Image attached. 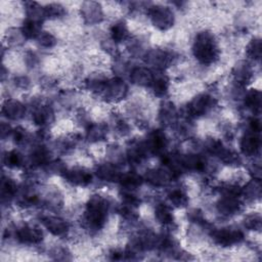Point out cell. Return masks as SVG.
Instances as JSON below:
<instances>
[{
	"instance_id": "obj_5",
	"label": "cell",
	"mask_w": 262,
	"mask_h": 262,
	"mask_svg": "<svg viewBox=\"0 0 262 262\" xmlns=\"http://www.w3.org/2000/svg\"><path fill=\"white\" fill-rule=\"evenodd\" d=\"M216 103L217 101L212 95L208 93H201L192 98L191 101L188 103L187 114L191 117L204 116L212 111L215 107Z\"/></svg>"
},
{
	"instance_id": "obj_1",
	"label": "cell",
	"mask_w": 262,
	"mask_h": 262,
	"mask_svg": "<svg viewBox=\"0 0 262 262\" xmlns=\"http://www.w3.org/2000/svg\"><path fill=\"white\" fill-rule=\"evenodd\" d=\"M110 208L111 203L105 196L99 194L90 196L83 214L85 226L93 231L101 229L106 222Z\"/></svg>"
},
{
	"instance_id": "obj_19",
	"label": "cell",
	"mask_w": 262,
	"mask_h": 262,
	"mask_svg": "<svg viewBox=\"0 0 262 262\" xmlns=\"http://www.w3.org/2000/svg\"><path fill=\"white\" fill-rule=\"evenodd\" d=\"M155 73H152L149 69L145 67H136L131 70L129 77L130 81L138 86H144L149 87L152 79H154Z\"/></svg>"
},
{
	"instance_id": "obj_10",
	"label": "cell",
	"mask_w": 262,
	"mask_h": 262,
	"mask_svg": "<svg viewBox=\"0 0 262 262\" xmlns=\"http://www.w3.org/2000/svg\"><path fill=\"white\" fill-rule=\"evenodd\" d=\"M261 140L259 133L248 131L239 141V148L246 157H256L260 151Z\"/></svg>"
},
{
	"instance_id": "obj_3",
	"label": "cell",
	"mask_w": 262,
	"mask_h": 262,
	"mask_svg": "<svg viewBox=\"0 0 262 262\" xmlns=\"http://www.w3.org/2000/svg\"><path fill=\"white\" fill-rule=\"evenodd\" d=\"M147 15L152 25L161 31L170 29L174 24L173 10L168 6L151 5L147 8Z\"/></svg>"
},
{
	"instance_id": "obj_14",
	"label": "cell",
	"mask_w": 262,
	"mask_h": 262,
	"mask_svg": "<svg viewBox=\"0 0 262 262\" xmlns=\"http://www.w3.org/2000/svg\"><path fill=\"white\" fill-rule=\"evenodd\" d=\"M32 120L36 125L40 127H45L53 122L54 113L52 108L47 104L35 103L32 113Z\"/></svg>"
},
{
	"instance_id": "obj_25",
	"label": "cell",
	"mask_w": 262,
	"mask_h": 262,
	"mask_svg": "<svg viewBox=\"0 0 262 262\" xmlns=\"http://www.w3.org/2000/svg\"><path fill=\"white\" fill-rule=\"evenodd\" d=\"M244 103L248 110L254 114L260 113L261 93L257 89H251L244 95Z\"/></svg>"
},
{
	"instance_id": "obj_15",
	"label": "cell",
	"mask_w": 262,
	"mask_h": 262,
	"mask_svg": "<svg viewBox=\"0 0 262 262\" xmlns=\"http://www.w3.org/2000/svg\"><path fill=\"white\" fill-rule=\"evenodd\" d=\"M175 176L167 167L164 168H157L151 169L145 174V179L147 182H149L154 186H164L167 185Z\"/></svg>"
},
{
	"instance_id": "obj_21",
	"label": "cell",
	"mask_w": 262,
	"mask_h": 262,
	"mask_svg": "<svg viewBox=\"0 0 262 262\" xmlns=\"http://www.w3.org/2000/svg\"><path fill=\"white\" fill-rule=\"evenodd\" d=\"M111 39L114 44L126 41L129 38V29L124 20H117L110 29Z\"/></svg>"
},
{
	"instance_id": "obj_7",
	"label": "cell",
	"mask_w": 262,
	"mask_h": 262,
	"mask_svg": "<svg viewBox=\"0 0 262 262\" xmlns=\"http://www.w3.org/2000/svg\"><path fill=\"white\" fill-rule=\"evenodd\" d=\"M15 238L26 245H37L43 239L42 230L34 225L23 224L18 226L14 231Z\"/></svg>"
},
{
	"instance_id": "obj_20",
	"label": "cell",
	"mask_w": 262,
	"mask_h": 262,
	"mask_svg": "<svg viewBox=\"0 0 262 262\" xmlns=\"http://www.w3.org/2000/svg\"><path fill=\"white\" fill-rule=\"evenodd\" d=\"M169 86H170L169 78L164 73L160 71L158 73H155L154 79L149 88L151 89V91L156 96H159V97L165 96L169 91Z\"/></svg>"
},
{
	"instance_id": "obj_26",
	"label": "cell",
	"mask_w": 262,
	"mask_h": 262,
	"mask_svg": "<svg viewBox=\"0 0 262 262\" xmlns=\"http://www.w3.org/2000/svg\"><path fill=\"white\" fill-rule=\"evenodd\" d=\"M244 193L245 198L249 201H255L256 199H259L261 195V183L259 178L252 179V181L248 182L245 186V188H242L241 194Z\"/></svg>"
},
{
	"instance_id": "obj_18",
	"label": "cell",
	"mask_w": 262,
	"mask_h": 262,
	"mask_svg": "<svg viewBox=\"0 0 262 262\" xmlns=\"http://www.w3.org/2000/svg\"><path fill=\"white\" fill-rule=\"evenodd\" d=\"M253 68L252 66L247 61H241L238 64H236L233 68L232 75L234 78V82L237 84V86H245L253 78Z\"/></svg>"
},
{
	"instance_id": "obj_28",
	"label": "cell",
	"mask_w": 262,
	"mask_h": 262,
	"mask_svg": "<svg viewBox=\"0 0 262 262\" xmlns=\"http://www.w3.org/2000/svg\"><path fill=\"white\" fill-rule=\"evenodd\" d=\"M106 135V126L103 124H89L87 130V139L90 142H98Z\"/></svg>"
},
{
	"instance_id": "obj_32",
	"label": "cell",
	"mask_w": 262,
	"mask_h": 262,
	"mask_svg": "<svg viewBox=\"0 0 262 262\" xmlns=\"http://www.w3.org/2000/svg\"><path fill=\"white\" fill-rule=\"evenodd\" d=\"M46 18H59L66 14V9L60 4H48L45 6Z\"/></svg>"
},
{
	"instance_id": "obj_27",
	"label": "cell",
	"mask_w": 262,
	"mask_h": 262,
	"mask_svg": "<svg viewBox=\"0 0 262 262\" xmlns=\"http://www.w3.org/2000/svg\"><path fill=\"white\" fill-rule=\"evenodd\" d=\"M168 200L174 207L177 208L186 207L188 204V196L182 188L171 189L168 193Z\"/></svg>"
},
{
	"instance_id": "obj_23",
	"label": "cell",
	"mask_w": 262,
	"mask_h": 262,
	"mask_svg": "<svg viewBox=\"0 0 262 262\" xmlns=\"http://www.w3.org/2000/svg\"><path fill=\"white\" fill-rule=\"evenodd\" d=\"M159 120L165 126H171L177 121V112L171 102H165L159 112Z\"/></svg>"
},
{
	"instance_id": "obj_17",
	"label": "cell",
	"mask_w": 262,
	"mask_h": 262,
	"mask_svg": "<svg viewBox=\"0 0 262 262\" xmlns=\"http://www.w3.org/2000/svg\"><path fill=\"white\" fill-rule=\"evenodd\" d=\"M82 17L88 24H98L103 18V12L99 3L85 2L81 9Z\"/></svg>"
},
{
	"instance_id": "obj_4",
	"label": "cell",
	"mask_w": 262,
	"mask_h": 262,
	"mask_svg": "<svg viewBox=\"0 0 262 262\" xmlns=\"http://www.w3.org/2000/svg\"><path fill=\"white\" fill-rule=\"evenodd\" d=\"M212 239L221 247H230L244 241V233L238 228L226 227L212 230Z\"/></svg>"
},
{
	"instance_id": "obj_31",
	"label": "cell",
	"mask_w": 262,
	"mask_h": 262,
	"mask_svg": "<svg viewBox=\"0 0 262 262\" xmlns=\"http://www.w3.org/2000/svg\"><path fill=\"white\" fill-rule=\"evenodd\" d=\"M36 40L40 47H43L46 49L52 48L56 44V38L51 33L45 32V31H42Z\"/></svg>"
},
{
	"instance_id": "obj_22",
	"label": "cell",
	"mask_w": 262,
	"mask_h": 262,
	"mask_svg": "<svg viewBox=\"0 0 262 262\" xmlns=\"http://www.w3.org/2000/svg\"><path fill=\"white\" fill-rule=\"evenodd\" d=\"M155 218L159 223L165 226H171L174 223L173 213L169 205L165 203H159L155 207Z\"/></svg>"
},
{
	"instance_id": "obj_8",
	"label": "cell",
	"mask_w": 262,
	"mask_h": 262,
	"mask_svg": "<svg viewBox=\"0 0 262 262\" xmlns=\"http://www.w3.org/2000/svg\"><path fill=\"white\" fill-rule=\"evenodd\" d=\"M63 178L76 186H87L92 182V174L91 172L84 167H73L71 169H67L62 172Z\"/></svg>"
},
{
	"instance_id": "obj_30",
	"label": "cell",
	"mask_w": 262,
	"mask_h": 262,
	"mask_svg": "<svg viewBox=\"0 0 262 262\" xmlns=\"http://www.w3.org/2000/svg\"><path fill=\"white\" fill-rule=\"evenodd\" d=\"M247 54L254 60H259L261 57V41L259 38H254L247 46Z\"/></svg>"
},
{
	"instance_id": "obj_6",
	"label": "cell",
	"mask_w": 262,
	"mask_h": 262,
	"mask_svg": "<svg viewBox=\"0 0 262 262\" xmlns=\"http://www.w3.org/2000/svg\"><path fill=\"white\" fill-rule=\"evenodd\" d=\"M128 93V86L125 81L120 78L108 79L101 92L103 97L108 101H120L126 97Z\"/></svg>"
},
{
	"instance_id": "obj_13",
	"label": "cell",
	"mask_w": 262,
	"mask_h": 262,
	"mask_svg": "<svg viewBox=\"0 0 262 262\" xmlns=\"http://www.w3.org/2000/svg\"><path fill=\"white\" fill-rule=\"evenodd\" d=\"M95 174L100 180L107 181V182L120 181L123 175V173H121L120 169L118 168L117 164H114L112 162L101 163L97 165L95 169Z\"/></svg>"
},
{
	"instance_id": "obj_34",
	"label": "cell",
	"mask_w": 262,
	"mask_h": 262,
	"mask_svg": "<svg viewBox=\"0 0 262 262\" xmlns=\"http://www.w3.org/2000/svg\"><path fill=\"white\" fill-rule=\"evenodd\" d=\"M14 84L16 87L18 88H23L26 89L28 88V86L30 85V80L28 79V77L26 76H18L14 79Z\"/></svg>"
},
{
	"instance_id": "obj_11",
	"label": "cell",
	"mask_w": 262,
	"mask_h": 262,
	"mask_svg": "<svg viewBox=\"0 0 262 262\" xmlns=\"http://www.w3.org/2000/svg\"><path fill=\"white\" fill-rule=\"evenodd\" d=\"M241 208L242 203L238 200V195L233 194L223 193V195L216 204V209L218 213L223 216H232L236 214L241 210Z\"/></svg>"
},
{
	"instance_id": "obj_24",
	"label": "cell",
	"mask_w": 262,
	"mask_h": 262,
	"mask_svg": "<svg viewBox=\"0 0 262 262\" xmlns=\"http://www.w3.org/2000/svg\"><path fill=\"white\" fill-rule=\"evenodd\" d=\"M42 23L26 18L23 23L20 31L26 39H37L42 32Z\"/></svg>"
},
{
	"instance_id": "obj_9",
	"label": "cell",
	"mask_w": 262,
	"mask_h": 262,
	"mask_svg": "<svg viewBox=\"0 0 262 262\" xmlns=\"http://www.w3.org/2000/svg\"><path fill=\"white\" fill-rule=\"evenodd\" d=\"M145 57H146V62L152 68L157 69L158 71H163L164 69L169 67V64L173 59L171 52L161 48L151 49L147 51L145 53Z\"/></svg>"
},
{
	"instance_id": "obj_33",
	"label": "cell",
	"mask_w": 262,
	"mask_h": 262,
	"mask_svg": "<svg viewBox=\"0 0 262 262\" xmlns=\"http://www.w3.org/2000/svg\"><path fill=\"white\" fill-rule=\"evenodd\" d=\"M260 225H261V218L259 214L249 215L245 220V226L248 227L249 229H252V230L260 229Z\"/></svg>"
},
{
	"instance_id": "obj_29",
	"label": "cell",
	"mask_w": 262,
	"mask_h": 262,
	"mask_svg": "<svg viewBox=\"0 0 262 262\" xmlns=\"http://www.w3.org/2000/svg\"><path fill=\"white\" fill-rule=\"evenodd\" d=\"M4 164L11 169H16L25 165V158L24 156L17 150H9L3 158Z\"/></svg>"
},
{
	"instance_id": "obj_16",
	"label": "cell",
	"mask_w": 262,
	"mask_h": 262,
	"mask_svg": "<svg viewBox=\"0 0 262 262\" xmlns=\"http://www.w3.org/2000/svg\"><path fill=\"white\" fill-rule=\"evenodd\" d=\"M2 114L12 121L20 120L26 116V105L18 100L8 99L2 106Z\"/></svg>"
},
{
	"instance_id": "obj_12",
	"label": "cell",
	"mask_w": 262,
	"mask_h": 262,
	"mask_svg": "<svg viewBox=\"0 0 262 262\" xmlns=\"http://www.w3.org/2000/svg\"><path fill=\"white\" fill-rule=\"evenodd\" d=\"M41 223L51 234L55 236H64L70 230L69 223L57 216H44L41 219Z\"/></svg>"
},
{
	"instance_id": "obj_2",
	"label": "cell",
	"mask_w": 262,
	"mask_h": 262,
	"mask_svg": "<svg viewBox=\"0 0 262 262\" xmlns=\"http://www.w3.org/2000/svg\"><path fill=\"white\" fill-rule=\"evenodd\" d=\"M192 53L201 64H213L220 55L217 40L213 33L209 31L199 32L193 40Z\"/></svg>"
}]
</instances>
